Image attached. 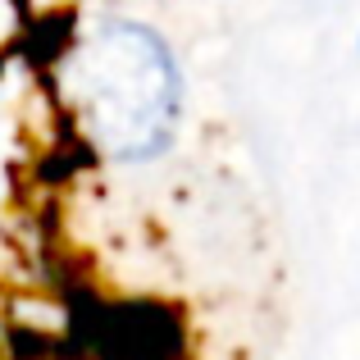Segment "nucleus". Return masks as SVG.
<instances>
[{
	"mask_svg": "<svg viewBox=\"0 0 360 360\" xmlns=\"http://www.w3.org/2000/svg\"><path fill=\"white\" fill-rule=\"evenodd\" d=\"M105 356L110 360H178L183 356V328L169 310L160 306H137L119 310V319H105Z\"/></svg>",
	"mask_w": 360,
	"mask_h": 360,
	"instance_id": "obj_2",
	"label": "nucleus"
},
{
	"mask_svg": "<svg viewBox=\"0 0 360 360\" xmlns=\"http://www.w3.org/2000/svg\"><path fill=\"white\" fill-rule=\"evenodd\" d=\"M60 87L82 141L115 165H146L174 146L183 69L155 27L132 18L91 27L64 55Z\"/></svg>",
	"mask_w": 360,
	"mask_h": 360,
	"instance_id": "obj_1",
	"label": "nucleus"
}]
</instances>
